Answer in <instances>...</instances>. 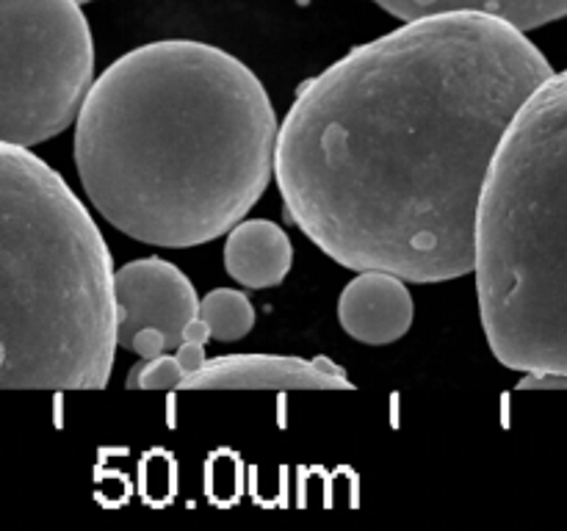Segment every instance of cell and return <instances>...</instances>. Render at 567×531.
<instances>
[{
    "instance_id": "obj_13",
    "label": "cell",
    "mask_w": 567,
    "mask_h": 531,
    "mask_svg": "<svg viewBox=\"0 0 567 531\" xmlns=\"http://www.w3.org/2000/svg\"><path fill=\"white\" fill-rule=\"evenodd\" d=\"M78 3H89V0H78Z\"/></svg>"
},
{
    "instance_id": "obj_11",
    "label": "cell",
    "mask_w": 567,
    "mask_h": 531,
    "mask_svg": "<svg viewBox=\"0 0 567 531\" xmlns=\"http://www.w3.org/2000/svg\"><path fill=\"white\" fill-rule=\"evenodd\" d=\"M197 319L208 330L210 341H241L255 326V308L241 291L233 288H216L199 302Z\"/></svg>"
},
{
    "instance_id": "obj_7",
    "label": "cell",
    "mask_w": 567,
    "mask_h": 531,
    "mask_svg": "<svg viewBox=\"0 0 567 531\" xmlns=\"http://www.w3.org/2000/svg\"><path fill=\"white\" fill-rule=\"evenodd\" d=\"M347 368L327 357L225 354L205 357L177 391H352Z\"/></svg>"
},
{
    "instance_id": "obj_5",
    "label": "cell",
    "mask_w": 567,
    "mask_h": 531,
    "mask_svg": "<svg viewBox=\"0 0 567 531\" xmlns=\"http://www.w3.org/2000/svg\"><path fill=\"white\" fill-rule=\"evenodd\" d=\"M92 81V28L78 0H0V144L64 133Z\"/></svg>"
},
{
    "instance_id": "obj_4",
    "label": "cell",
    "mask_w": 567,
    "mask_h": 531,
    "mask_svg": "<svg viewBox=\"0 0 567 531\" xmlns=\"http://www.w3.org/2000/svg\"><path fill=\"white\" fill-rule=\"evenodd\" d=\"M482 326L502 365L567 374V81L554 72L504 131L474 210Z\"/></svg>"
},
{
    "instance_id": "obj_12",
    "label": "cell",
    "mask_w": 567,
    "mask_h": 531,
    "mask_svg": "<svg viewBox=\"0 0 567 531\" xmlns=\"http://www.w3.org/2000/svg\"><path fill=\"white\" fill-rule=\"evenodd\" d=\"M567 374L559 371H524V379L518 382V391H565Z\"/></svg>"
},
{
    "instance_id": "obj_10",
    "label": "cell",
    "mask_w": 567,
    "mask_h": 531,
    "mask_svg": "<svg viewBox=\"0 0 567 531\" xmlns=\"http://www.w3.org/2000/svg\"><path fill=\"white\" fill-rule=\"evenodd\" d=\"M371 3L404 22L446 14V11H480V14L502 17L520 31L563 20L567 11V0H371Z\"/></svg>"
},
{
    "instance_id": "obj_3",
    "label": "cell",
    "mask_w": 567,
    "mask_h": 531,
    "mask_svg": "<svg viewBox=\"0 0 567 531\" xmlns=\"http://www.w3.org/2000/svg\"><path fill=\"white\" fill-rule=\"evenodd\" d=\"M111 252L64 177L0 144V391H100L114 371Z\"/></svg>"
},
{
    "instance_id": "obj_9",
    "label": "cell",
    "mask_w": 567,
    "mask_h": 531,
    "mask_svg": "<svg viewBox=\"0 0 567 531\" xmlns=\"http://www.w3.org/2000/svg\"><path fill=\"white\" fill-rule=\"evenodd\" d=\"M293 249L286 230L269 219L238 221L227 230L225 269L244 288H275L288 277Z\"/></svg>"
},
{
    "instance_id": "obj_1",
    "label": "cell",
    "mask_w": 567,
    "mask_h": 531,
    "mask_svg": "<svg viewBox=\"0 0 567 531\" xmlns=\"http://www.w3.org/2000/svg\"><path fill=\"white\" fill-rule=\"evenodd\" d=\"M554 66L480 11L408 20L299 86L275 175L293 225L347 269L471 274L474 210L504 131Z\"/></svg>"
},
{
    "instance_id": "obj_2",
    "label": "cell",
    "mask_w": 567,
    "mask_h": 531,
    "mask_svg": "<svg viewBox=\"0 0 567 531\" xmlns=\"http://www.w3.org/2000/svg\"><path fill=\"white\" fill-rule=\"evenodd\" d=\"M277 114L244 61L192 39L150 42L94 77L75 116L83 191L153 247L225 236L275 175Z\"/></svg>"
},
{
    "instance_id": "obj_8",
    "label": "cell",
    "mask_w": 567,
    "mask_h": 531,
    "mask_svg": "<svg viewBox=\"0 0 567 531\" xmlns=\"http://www.w3.org/2000/svg\"><path fill=\"white\" fill-rule=\"evenodd\" d=\"M413 319V293L408 282L391 271H360L338 299V321L343 332L371 346H385L404 337Z\"/></svg>"
},
{
    "instance_id": "obj_6",
    "label": "cell",
    "mask_w": 567,
    "mask_h": 531,
    "mask_svg": "<svg viewBox=\"0 0 567 531\" xmlns=\"http://www.w3.org/2000/svg\"><path fill=\"white\" fill-rule=\"evenodd\" d=\"M116 346L142 360L175 352L197 315L192 280L164 258L131 260L111 274Z\"/></svg>"
},
{
    "instance_id": "obj_14",
    "label": "cell",
    "mask_w": 567,
    "mask_h": 531,
    "mask_svg": "<svg viewBox=\"0 0 567 531\" xmlns=\"http://www.w3.org/2000/svg\"><path fill=\"white\" fill-rule=\"evenodd\" d=\"M299 3H308V0H299Z\"/></svg>"
}]
</instances>
